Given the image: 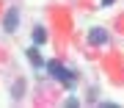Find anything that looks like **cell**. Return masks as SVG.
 <instances>
[{"label": "cell", "mask_w": 124, "mask_h": 108, "mask_svg": "<svg viewBox=\"0 0 124 108\" xmlns=\"http://www.w3.org/2000/svg\"><path fill=\"white\" fill-rule=\"evenodd\" d=\"M17 25H19V11H17V9H8L6 17H3V28L11 33V31H17Z\"/></svg>", "instance_id": "7a4b0ae2"}, {"label": "cell", "mask_w": 124, "mask_h": 108, "mask_svg": "<svg viewBox=\"0 0 124 108\" xmlns=\"http://www.w3.org/2000/svg\"><path fill=\"white\" fill-rule=\"evenodd\" d=\"M110 3H113V0H102V6H110Z\"/></svg>", "instance_id": "8992f818"}, {"label": "cell", "mask_w": 124, "mask_h": 108, "mask_svg": "<svg viewBox=\"0 0 124 108\" xmlns=\"http://www.w3.org/2000/svg\"><path fill=\"white\" fill-rule=\"evenodd\" d=\"M28 61H31L33 67H41V64H44V61H41V55H39V50H36V47H31V50H28Z\"/></svg>", "instance_id": "277c9868"}, {"label": "cell", "mask_w": 124, "mask_h": 108, "mask_svg": "<svg viewBox=\"0 0 124 108\" xmlns=\"http://www.w3.org/2000/svg\"><path fill=\"white\" fill-rule=\"evenodd\" d=\"M47 69H50V75H53L55 81H61L63 86H69V89H72V86H75V81H77V78H75V72L66 69L63 64H58V61H50V64H47Z\"/></svg>", "instance_id": "6da1fadb"}, {"label": "cell", "mask_w": 124, "mask_h": 108, "mask_svg": "<svg viewBox=\"0 0 124 108\" xmlns=\"http://www.w3.org/2000/svg\"><path fill=\"white\" fill-rule=\"evenodd\" d=\"M88 42H91V45H105V42H108V33L102 31V28H91Z\"/></svg>", "instance_id": "3957f363"}, {"label": "cell", "mask_w": 124, "mask_h": 108, "mask_svg": "<svg viewBox=\"0 0 124 108\" xmlns=\"http://www.w3.org/2000/svg\"><path fill=\"white\" fill-rule=\"evenodd\" d=\"M44 42H47V31L44 28H36L33 31V45H44Z\"/></svg>", "instance_id": "5b68a950"}]
</instances>
